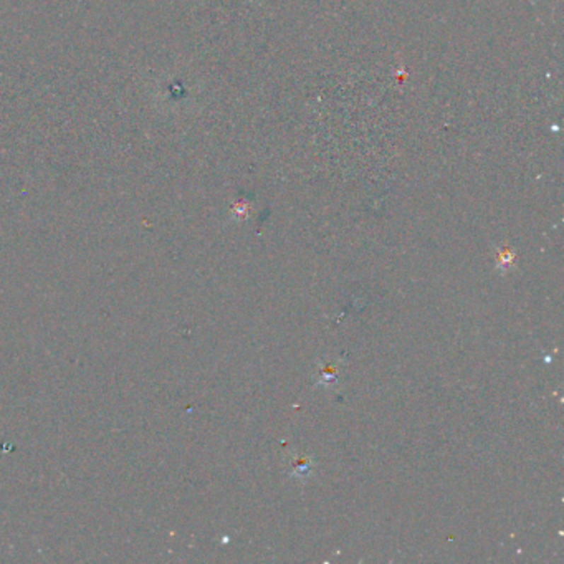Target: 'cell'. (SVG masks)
Masks as SVG:
<instances>
[{"instance_id":"cell-1","label":"cell","mask_w":564,"mask_h":564,"mask_svg":"<svg viewBox=\"0 0 564 564\" xmlns=\"http://www.w3.org/2000/svg\"><path fill=\"white\" fill-rule=\"evenodd\" d=\"M505 263H507V265H512V263H513V253L507 252V253H502V255H500L498 267H500V268H503V267H505Z\"/></svg>"}]
</instances>
